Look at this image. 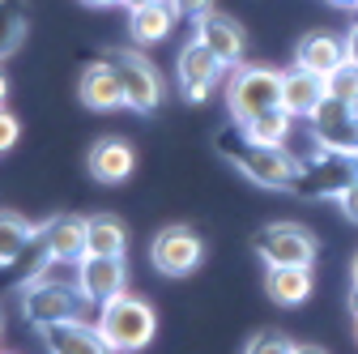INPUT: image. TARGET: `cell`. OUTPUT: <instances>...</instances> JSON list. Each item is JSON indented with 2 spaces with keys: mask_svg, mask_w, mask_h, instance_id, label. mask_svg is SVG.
Here are the masks:
<instances>
[{
  "mask_svg": "<svg viewBox=\"0 0 358 354\" xmlns=\"http://www.w3.org/2000/svg\"><path fill=\"white\" fill-rule=\"evenodd\" d=\"M217 150L227 154V162L252 180L256 188H273V192H294V180H299V158L286 150V146H256L239 124L222 128L217 132Z\"/></svg>",
  "mask_w": 358,
  "mask_h": 354,
  "instance_id": "obj_1",
  "label": "cell"
},
{
  "mask_svg": "<svg viewBox=\"0 0 358 354\" xmlns=\"http://www.w3.org/2000/svg\"><path fill=\"white\" fill-rule=\"evenodd\" d=\"M99 333H103V341L115 350V354H137V350H145L150 341H154V333H158V312L145 303V299H137V295H120V299H111V303H103L99 307Z\"/></svg>",
  "mask_w": 358,
  "mask_h": 354,
  "instance_id": "obj_2",
  "label": "cell"
},
{
  "mask_svg": "<svg viewBox=\"0 0 358 354\" xmlns=\"http://www.w3.org/2000/svg\"><path fill=\"white\" fill-rule=\"evenodd\" d=\"M282 81L286 73L273 64H239L227 77V111L235 124H252L256 115L282 107Z\"/></svg>",
  "mask_w": 358,
  "mask_h": 354,
  "instance_id": "obj_3",
  "label": "cell"
},
{
  "mask_svg": "<svg viewBox=\"0 0 358 354\" xmlns=\"http://www.w3.org/2000/svg\"><path fill=\"white\" fill-rule=\"evenodd\" d=\"M124 81V99H128V111L137 115H154L162 107V73L154 69V60L145 52H132V48H107V56Z\"/></svg>",
  "mask_w": 358,
  "mask_h": 354,
  "instance_id": "obj_4",
  "label": "cell"
},
{
  "mask_svg": "<svg viewBox=\"0 0 358 354\" xmlns=\"http://www.w3.org/2000/svg\"><path fill=\"white\" fill-rule=\"evenodd\" d=\"M354 180H358V154H329V150H316V154L299 167L294 192L307 197V201H337Z\"/></svg>",
  "mask_w": 358,
  "mask_h": 354,
  "instance_id": "obj_5",
  "label": "cell"
},
{
  "mask_svg": "<svg viewBox=\"0 0 358 354\" xmlns=\"http://www.w3.org/2000/svg\"><path fill=\"white\" fill-rule=\"evenodd\" d=\"M81 307H85V299H81L77 282L69 286V282H48V278H38V282H26V286H22V316H26V325H34V329L73 320V316H81Z\"/></svg>",
  "mask_w": 358,
  "mask_h": 354,
  "instance_id": "obj_6",
  "label": "cell"
},
{
  "mask_svg": "<svg viewBox=\"0 0 358 354\" xmlns=\"http://www.w3.org/2000/svg\"><path fill=\"white\" fill-rule=\"evenodd\" d=\"M311 132V146L329 150V154H358V107L341 103V99H324L307 120Z\"/></svg>",
  "mask_w": 358,
  "mask_h": 354,
  "instance_id": "obj_7",
  "label": "cell"
},
{
  "mask_svg": "<svg viewBox=\"0 0 358 354\" xmlns=\"http://www.w3.org/2000/svg\"><path fill=\"white\" fill-rule=\"evenodd\" d=\"M205 260V239L192 227H162L150 239V264L162 278H188Z\"/></svg>",
  "mask_w": 358,
  "mask_h": 354,
  "instance_id": "obj_8",
  "label": "cell"
},
{
  "mask_svg": "<svg viewBox=\"0 0 358 354\" xmlns=\"http://www.w3.org/2000/svg\"><path fill=\"white\" fill-rule=\"evenodd\" d=\"M252 252L264 264H311L316 260V239L299 222H264L252 231Z\"/></svg>",
  "mask_w": 358,
  "mask_h": 354,
  "instance_id": "obj_9",
  "label": "cell"
},
{
  "mask_svg": "<svg viewBox=\"0 0 358 354\" xmlns=\"http://www.w3.org/2000/svg\"><path fill=\"white\" fill-rule=\"evenodd\" d=\"M227 77V64H222L201 38H188L175 56V81H179V94L188 103H205L213 85H222Z\"/></svg>",
  "mask_w": 358,
  "mask_h": 354,
  "instance_id": "obj_10",
  "label": "cell"
},
{
  "mask_svg": "<svg viewBox=\"0 0 358 354\" xmlns=\"http://www.w3.org/2000/svg\"><path fill=\"white\" fill-rule=\"evenodd\" d=\"M73 269H77L73 282H77V290H81V299L90 307H103V303H111V299H120L128 290L124 256H81Z\"/></svg>",
  "mask_w": 358,
  "mask_h": 354,
  "instance_id": "obj_11",
  "label": "cell"
},
{
  "mask_svg": "<svg viewBox=\"0 0 358 354\" xmlns=\"http://www.w3.org/2000/svg\"><path fill=\"white\" fill-rule=\"evenodd\" d=\"M192 38H201L205 48L227 64V69H239L243 64V52H248V38H243V26L227 13H201L192 17Z\"/></svg>",
  "mask_w": 358,
  "mask_h": 354,
  "instance_id": "obj_12",
  "label": "cell"
},
{
  "mask_svg": "<svg viewBox=\"0 0 358 354\" xmlns=\"http://www.w3.org/2000/svg\"><path fill=\"white\" fill-rule=\"evenodd\" d=\"M38 341H43V350H48V354H115L103 341L99 325H85L81 316L60 320V325H43L38 329Z\"/></svg>",
  "mask_w": 358,
  "mask_h": 354,
  "instance_id": "obj_13",
  "label": "cell"
},
{
  "mask_svg": "<svg viewBox=\"0 0 358 354\" xmlns=\"http://www.w3.org/2000/svg\"><path fill=\"white\" fill-rule=\"evenodd\" d=\"M77 99L81 107L90 111H115V107H128L124 99V81L115 73L111 60H94V64H85L81 77H77Z\"/></svg>",
  "mask_w": 358,
  "mask_h": 354,
  "instance_id": "obj_14",
  "label": "cell"
},
{
  "mask_svg": "<svg viewBox=\"0 0 358 354\" xmlns=\"http://www.w3.org/2000/svg\"><path fill=\"white\" fill-rule=\"evenodd\" d=\"M85 171L94 184H124L132 171H137V150H132L124 137H99L85 154Z\"/></svg>",
  "mask_w": 358,
  "mask_h": 354,
  "instance_id": "obj_15",
  "label": "cell"
},
{
  "mask_svg": "<svg viewBox=\"0 0 358 354\" xmlns=\"http://www.w3.org/2000/svg\"><path fill=\"white\" fill-rule=\"evenodd\" d=\"M294 64L316 73V77H333L345 64V38L333 30H311L294 43Z\"/></svg>",
  "mask_w": 358,
  "mask_h": 354,
  "instance_id": "obj_16",
  "label": "cell"
},
{
  "mask_svg": "<svg viewBox=\"0 0 358 354\" xmlns=\"http://www.w3.org/2000/svg\"><path fill=\"white\" fill-rule=\"evenodd\" d=\"M329 99V81L307 73V69H286V81H282V107L294 115V120H311V111H316L320 103Z\"/></svg>",
  "mask_w": 358,
  "mask_h": 354,
  "instance_id": "obj_17",
  "label": "cell"
},
{
  "mask_svg": "<svg viewBox=\"0 0 358 354\" xmlns=\"http://www.w3.org/2000/svg\"><path fill=\"white\" fill-rule=\"evenodd\" d=\"M264 295L278 307H299L311 295V264H264Z\"/></svg>",
  "mask_w": 358,
  "mask_h": 354,
  "instance_id": "obj_18",
  "label": "cell"
},
{
  "mask_svg": "<svg viewBox=\"0 0 358 354\" xmlns=\"http://www.w3.org/2000/svg\"><path fill=\"white\" fill-rule=\"evenodd\" d=\"M43 239H48L56 264H77L85 256V218H73V213L52 218V222H43Z\"/></svg>",
  "mask_w": 358,
  "mask_h": 354,
  "instance_id": "obj_19",
  "label": "cell"
},
{
  "mask_svg": "<svg viewBox=\"0 0 358 354\" xmlns=\"http://www.w3.org/2000/svg\"><path fill=\"white\" fill-rule=\"evenodd\" d=\"M175 9H171V0H158V5H145L137 13H128V34L137 48H158V43L171 38V26H175Z\"/></svg>",
  "mask_w": 358,
  "mask_h": 354,
  "instance_id": "obj_20",
  "label": "cell"
},
{
  "mask_svg": "<svg viewBox=\"0 0 358 354\" xmlns=\"http://www.w3.org/2000/svg\"><path fill=\"white\" fill-rule=\"evenodd\" d=\"M128 252V227L115 213L85 218V256H124Z\"/></svg>",
  "mask_w": 358,
  "mask_h": 354,
  "instance_id": "obj_21",
  "label": "cell"
},
{
  "mask_svg": "<svg viewBox=\"0 0 358 354\" xmlns=\"http://www.w3.org/2000/svg\"><path fill=\"white\" fill-rule=\"evenodd\" d=\"M34 235H38L34 222H26V218L13 213V209H0V269H13Z\"/></svg>",
  "mask_w": 358,
  "mask_h": 354,
  "instance_id": "obj_22",
  "label": "cell"
},
{
  "mask_svg": "<svg viewBox=\"0 0 358 354\" xmlns=\"http://www.w3.org/2000/svg\"><path fill=\"white\" fill-rule=\"evenodd\" d=\"M239 128L248 132L256 146H286L290 128H294V115L286 107H273V111H264V115H256L252 124H239Z\"/></svg>",
  "mask_w": 358,
  "mask_h": 354,
  "instance_id": "obj_23",
  "label": "cell"
},
{
  "mask_svg": "<svg viewBox=\"0 0 358 354\" xmlns=\"http://www.w3.org/2000/svg\"><path fill=\"white\" fill-rule=\"evenodd\" d=\"M26 30H30V22H26L22 0H0V64L26 43Z\"/></svg>",
  "mask_w": 358,
  "mask_h": 354,
  "instance_id": "obj_24",
  "label": "cell"
},
{
  "mask_svg": "<svg viewBox=\"0 0 358 354\" xmlns=\"http://www.w3.org/2000/svg\"><path fill=\"white\" fill-rule=\"evenodd\" d=\"M324 81H329V94H333V99H341V103H354V107H358V64H350V60H345V64H341L333 77H324Z\"/></svg>",
  "mask_w": 358,
  "mask_h": 354,
  "instance_id": "obj_25",
  "label": "cell"
},
{
  "mask_svg": "<svg viewBox=\"0 0 358 354\" xmlns=\"http://www.w3.org/2000/svg\"><path fill=\"white\" fill-rule=\"evenodd\" d=\"M243 354H294V341H290L286 333H273V329H260V333H252V337H248Z\"/></svg>",
  "mask_w": 358,
  "mask_h": 354,
  "instance_id": "obj_26",
  "label": "cell"
},
{
  "mask_svg": "<svg viewBox=\"0 0 358 354\" xmlns=\"http://www.w3.org/2000/svg\"><path fill=\"white\" fill-rule=\"evenodd\" d=\"M17 137H22V120L0 107V154H9V150L17 146Z\"/></svg>",
  "mask_w": 358,
  "mask_h": 354,
  "instance_id": "obj_27",
  "label": "cell"
},
{
  "mask_svg": "<svg viewBox=\"0 0 358 354\" xmlns=\"http://www.w3.org/2000/svg\"><path fill=\"white\" fill-rule=\"evenodd\" d=\"M337 209H341V218H345V222H354L358 227V180L337 197Z\"/></svg>",
  "mask_w": 358,
  "mask_h": 354,
  "instance_id": "obj_28",
  "label": "cell"
},
{
  "mask_svg": "<svg viewBox=\"0 0 358 354\" xmlns=\"http://www.w3.org/2000/svg\"><path fill=\"white\" fill-rule=\"evenodd\" d=\"M171 9H175L179 17H201V13L213 9V0H171Z\"/></svg>",
  "mask_w": 358,
  "mask_h": 354,
  "instance_id": "obj_29",
  "label": "cell"
},
{
  "mask_svg": "<svg viewBox=\"0 0 358 354\" xmlns=\"http://www.w3.org/2000/svg\"><path fill=\"white\" fill-rule=\"evenodd\" d=\"M345 60H350V64H358V22L345 30Z\"/></svg>",
  "mask_w": 358,
  "mask_h": 354,
  "instance_id": "obj_30",
  "label": "cell"
},
{
  "mask_svg": "<svg viewBox=\"0 0 358 354\" xmlns=\"http://www.w3.org/2000/svg\"><path fill=\"white\" fill-rule=\"evenodd\" d=\"M120 5H124L128 13H137V9H145V5H158V0H120Z\"/></svg>",
  "mask_w": 358,
  "mask_h": 354,
  "instance_id": "obj_31",
  "label": "cell"
},
{
  "mask_svg": "<svg viewBox=\"0 0 358 354\" xmlns=\"http://www.w3.org/2000/svg\"><path fill=\"white\" fill-rule=\"evenodd\" d=\"M294 354H324V350L311 346V341H294Z\"/></svg>",
  "mask_w": 358,
  "mask_h": 354,
  "instance_id": "obj_32",
  "label": "cell"
},
{
  "mask_svg": "<svg viewBox=\"0 0 358 354\" xmlns=\"http://www.w3.org/2000/svg\"><path fill=\"white\" fill-rule=\"evenodd\" d=\"M85 9H111V5H120V0H81Z\"/></svg>",
  "mask_w": 358,
  "mask_h": 354,
  "instance_id": "obj_33",
  "label": "cell"
},
{
  "mask_svg": "<svg viewBox=\"0 0 358 354\" xmlns=\"http://www.w3.org/2000/svg\"><path fill=\"white\" fill-rule=\"evenodd\" d=\"M345 307H350V316L358 320V286H350V303H345Z\"/></svg>",
  "mask_w": 358,
  "mask_h": 354,
  "instance_id": "obj_34",
  "label": "cell"
},
{
  "mask_svg": "<svg viewBox=\"0 0 358 354\" xmlns=\"http://www.w3.org/2000/svg\"><path fill=\"white\" fill-rule=\"evenodd\" d=\"M5 99H9V77L0 73V107H5Z\"/></svg>",
  "mask_w": 358,
  "mask_h": 354,
  "instance_id": "obj_35",
  "label": "cell"
},
{
  "mask_svg": "<svg viewBox=\"0 0 358 354\" xmlns=\"http://www.w3.org/2000/svg\"><path fill=\"white\" fill-rule=\"evenodd\" d=\"M350 286H358V252H354V260H350Z\"/></svg>",
  "mask_w": 358,
  "mask_h": 354,
  "instance_id": "obj_36",
  "label": "cell"
},
{
  "mask_svg": "<svg viewBox=\"0 0 358 354\" xmlns=\"http://www.w3.org/2000/svg\"><path fill=\"white\" fill-rule=\"evenodd\" d=\"M333 9H358V0H329Z\"/></svg>",
  "mask_w": 358,
  "mask_h": 354,
  "instance_id": "obj_37",
  "label": "cell"
},
{
  "mask_svg": "<svg viewBox=\"0 0 358 354\" xmlns=\"http://www.w3.org/2000/svg\"><path fill=\"white\" fill-rule=\"evenodd\" d=\"M0 333H5V316H0Z\"/></svg>",
  "mask_w": 358,
  "mask_h": 354,
  "instance_id": "obj_38",
  "label": "cell"
},
{
  "mask_svg": "<svg viewBox=\"0 0 358 354\" xmlns=\"http://www.w3.org/2000/svg\"><path fill=\"white\" fill-rule=\"evenodd\" d=\"M354 337H358V320H354Z\"/></svg>",
  "mask_w": 358,
  "mask_h": 354,
  "instance_id": "obj_39",
  "label": "cell"
},
{
  "mask_svg": "<svg viewBox=\"0 0 358 354\" xmlns=\"http://www.w3.org/2000/svg\"><path fill=\"white\" fill-rule=\"evenodd\" d=\"M0 354H5V350H0Z\"/></svg>",
  "mask_w": 358,
  "mask_h": 354,
  "instance_id": "obj_40",
  "label": "cell"
}]
</instances>
